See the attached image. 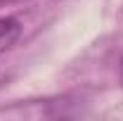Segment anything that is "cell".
<instances>
[{"label": "cell", "instance_id": "cell-3", "mask_svg": "<svg viewBox=\"0 0 123 121\" xmlns=\"http://www.w3.org/2000/svg\"><path fill=\"white\" fill-rule=\"evenodd\" d=\"M121 83H123V60H121Z\"/></svg>", "mask_w": 123, "mask_h": 121}, {"label": "cell", "instance_id": "cell-2", "mask_svg": "<svg viewBox=\"0 0 123 121\" xmlns=\"http://www.w3.org/2000/svg\"><path fill=\"white\" fill-rule=\"evenodd\" d=\"M10 2H14V0H0V7H5V5H10Z\"/></svg>", "mask_w": 123, "mask_h": 121}, {"label": "cell", "instance_id": "cell-1", "mask_svg": "<svg viewBox=\"0 0 123 121\" xmlns=\"http://www.w3.org/2000/svg\"><path fill=\"white\" fill-rule=\"evenodd\" d=\"M21 36V24L14 17H0V52H5L10 45H14Z\"/></svg>", "mask_w": 123, "mask_h": 121}, {"label": "cell", "instance_id": "cell-4", "mask_svg": "<svg viewBox=\"0 0 123 121\" xmlns=\"http://www.w3.org/2000/svg\"><path fill=\"white\" fill-rule=\"evenodd\" d=\"M121 12H123V7H121Z\"/></svg>", "mask_w": 123, "mask_h": 121}]
</instances>
